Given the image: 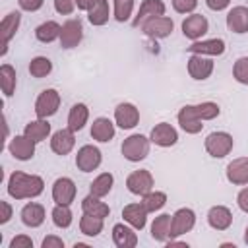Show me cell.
<instances>
[{
  "mask_svg": "<svg viewBox=\"0 0 248 248\" xmlns=\"http://www.w3.org/2000/svg\"><path fill=\"white\" fill-rule=\"evenodd\" d=\"M45 190V180L39 174H27L16 170L8 178V194L14 200H31L41 196Z\"/></svg>",
  "mask_w": 248,
  "mask_h": 248,
  "instance_id": "obj_1",
  "label": "cell"
},
{
  "mask_svg": "<svg viewBox=\"0 0 248 248\" xmlns=\"http://www.w3.org/2000/svg\"><path fill=\"white\" fill-rule=\"evenodd\" d=\"M149 143H151V140L145 138L143 134H132L122 141L120 151H122L126 161L140 163L149 155Z\"/></svg>",
  "mask_w": 248,
  "mask_h": 248,
  "instance_id": "obj_2",
  "label": "cell"
},
{
  "mask_svg": "<svg viewBox=\"0 0 248 248\" xmlns=\"http://www.w3.org/2000/svg\"><path fill=\"white\" fill-rule=\"evenodd\" d=\"M232 145H234V140H232V136L229 132H211V134L205 136V141H203L205 151L213 159L227 157L232 151Z\"/></svg>",
  "mask_w": 248,
  "mask_h": 248,
  "instance_id": "obj_3",
  "label": "cell"
},
{
  "mask_svg": "<svg viewBox=\"0 0 248 248\" xmlns=\"http://www.w3.org/2000/svg\"><path fill=\"white\" fill-rule=\"evenodd\" d=\"M60 108V93L52 87L43 89L35 101V114L37 118H48L52 114H56Z\"/></svg>",
  "mask_w": 248,
  "mask_h": 248,
  "instance_id": "obj_4",
  "label": "cell"
},
{
  "mask_svg": "<svg viewBox=\"0 0 248 248\" xmlns=\"http://www.w3.org/2000/svg\"><path fill=\"white\" fill-rule=\"evenodd\" d=\"M103 163V153L97 145H81L76 153V167L81 172H93L99 169V165Z\"/></svg>",
  "mask_w": 248,
  "mask_h": 248,
  "instance_id": "obj_5",
  "label": "cell"
},
{
  "mask_svg": "<svg viewBox=\"0 0 248 248\" xmlns=\"http://www.w3.org/2000/svg\"><path fill=\"white\" fill-rule=\"evenodd\" d=\"M155 186V180H153V174L145 169H138V170H132L126 178V188L136 194V196H143L147 192H151Z\"/></svg>",
  "mask_w": 248,
  "mask_h": 248,
  "instance_id": "obj_6",
  "label": "cell"
},
{
  "mask_svg": "<svg viewBox=\"0 0 248 248\" xmlns=\"http://www.w3.org/2000/svg\"><path fill=\"white\" fill-rule=\"evenodd\" d=\"M196 225V213L190 207H180L172 213V223H170V240L174 236L186 234L194 229Z\"/></svg>",
  "mask_w": 248,
  "mask_h": 248,
  "instance_id": "obj_7",
  "label": "cell"
},
{
  "mask_svg": "<svg viewBox=\"0 0 248 248\" xmlns=\"http://www.w3.org/2000/svg\"><path fill=\"white\" fill-rule=\"evenodd\" d=\"M81 39H83V25L79 19L72 17L62 23V31H60V39H58L62 48H74L81 43Z\"/></svg>",
  "mask_w": 248,
  "mask_h": 248,
  "instance_id": "obj_8",
  "label": "cell"
},
{
  "mask_svg": "<svg viewBox=\"0 0 248 248\" xmlns=\"http://www.w3.org/2000/svg\"><path fill=\"white\" fill-rule=\"evenodd\" d=\"M140 29H141L143 35H147L149 39H165V37H169V35L172 33L174 21H172L170 17H167V16H159V17H153V19L145 21Z\"/></svg>",
  "mask_w": 248,
  "mask_h": 248,
  "instance_id": "obj_9",
  "label": "cell"
},
{
  "mask_svg": "<svg viewBox=\"0 0 248 248\" xmlns=\"http://www.w3.org/2000/svg\"><path fill=\"white\" fill-rule=\"evenodd\" d=\"M140 122V108L132 103H120L114 108V124L122 130H132Z\"/></svg>",
  "mask_w": 248,
  "mask_h": 248,
  "instance_id": "obj_10",
  "label": "cell"
},
{
  "mask_svg": "<svg viewBox=\"0 0 248 248\" xmlns=\"http://www.w3.org/2000/svg\"><path fill=\"white\" fill-rule=\"evenodd\" d=\"M165 10H167V6H165L163 0H143L140 4L138 14L132 19V25L134 27H141L145 21H149L153 17H159V16H165Z\"/></svg>",
  "mask_w": 248,
  "mask_h": 248,
  "instance_id": "obj_11",
  "label": "cell"
},
{
  "mask_svg": "<svg viewBox=\"0 0 248 248\" xmlns=\"http://www.w3.org/2000/svg\"><path fill=\"white\" fill-rule=\"evenodd\" d=\"M8 151L17 161H29L35 155V141L31 138H27L25 134L14 136L10 140V143H8Z\"/></svg>",
  "mask_w": 248,
  "mask_h": 248,
  "instance_id": "obj_12",
  "label": "cell"
},
{
  "mask_svg": "<svg viewBox=\"0 0 248 248\" xmlns=\"http://www.w3.org/2000/svg\"><path fill=\"white\" fill-rule=\"evenodd\" d=\"M76 192H78V188H76L74 180L68 178V176H60L52 184V200H54V203L70 205L76 200Z\"/></svg>",
  "mask_w": 248,
  "mask_h": 248,
  "instance_id": "obj_13",
  "label": "cell"
},
{
  "mask_svg": "<svg viewBox=\"0 0 248 248\" xmlns=\"http://www.w3.org/2000/svg\"><path fill=\"white\" fill-rule=\"evenodd\" d=\"M207 29H209V23H207L205 16H202V14H192V16H188L182 21V33L192 43L194 41H200L207 33Z\"/></svg>",
  "mask_w": 248,
  "mask_h": 248,
  "instance_id": "obj_14",
  "label": "cell"
},
{
  "mask_svg": "<svg viewBox=\"0 0 248 248\" xmlns=\"http://www.w3.org/2000/svg\"><path fill=\"white\" fill-rule=\"evenodd\" d=\"M74 145H76V132L70 128H60L50 136V149L60 157L68 155L74 149Z\"/></svg>",
  "mask_w": 248,
  "mask_h": 248,
  "instance_id": "obj_15",
  "label": "cell"
},
{
  "mask_svg": "<svg viewBox=\"0 0 248 248\" xmlns=\"http://www.w3.org/2000/svg\"><path fill=\"white\" fill-rule=\"evenodd\" d=\"M213 66H215L213 60L203 54H192L188 58V74L192 79H198V81L207 79L213 74Z\"/></svg>",
  "mask_w": 248,
  "mask_h": 248,
  "instance_id": "obj_16",
  "label": "cell"
},
{
  "mask_svg": "<svg viewBox=\"0 0 248 248\" xmlns=\"http://www.w3.org/2000/svg\"><path fill=\"white\" fill-rule=\"evenodd\" d=\"M149 140H151V143H155L159 147H170L178 141V132L169 122H159V124L153 126V130L149 134Z\"/></svg>",
  "mask_w": 248,
  "mask_h": 248,
  "instance_id": "obj_17",
  "label": "cell"
},
{
  "mask_svg": "<svg viewBox=\"0 0 248 248\" xmlns=\"http://www.w3.org/2000/svg\"><path fill=\"white\" fill-rule=\"evenodd\" d=\"M225 174H227V180L234 186H244L248 184V157H238V159H232L227 169H225Z\"/></svg>",
  "mask_w": 248,
  "mask_h": 248,
  "instance_id": "obj_18",
  "label": "cell"
},
{
  "mask_svg": "<svg viewBox=\"0 0 248 248\" xmlns=\"http://www.w3.org/2000/svg\"><path fill=\"white\" fill-rule=\"evenodd\" d=\"M19 23H21V14H19V12H10V14L4 16V19L0 21V35H2V50H0V54H2V56L8 52V43H10V39L17 33Z\"/></svg>",
  "mask_w": 248,
  "mask_h": 248,
  "instance_id": "obj_19",
  "label": "cell"
},
{
  "mask_svg": "<svg viewBox=\"0 0 248 248\" xmlns=\"http://www.w3.org/2000/svg\"><path fill=\"white\" fill-rule=\"evenodd\" d=\"M227 45L223 39H205V41H194L188 46L190 54H203V56H221L225 52Z\"/></svg>",
  "mask_w": 248,
  "mask_h": 248,
  "instance_id": "obj_20",
  "label": "cell"
},
{
  "mask_svg": "<svg viewBox=\"0 0 248 248\" xmlns=\"http://www.w3.org/2000/svg\"><path fill=\"white\" fill-rule=\"evenodd\" d=\"M178 124L180 128L186 132V134H200L202 128H203V120H200V116L196 114V108L194 105H184L180 110H178Z\"/></svg>",
  "mask_w": 248,
  "mask_h": 248,
  "instance_id": "obj_21",
  "label": "cell"
},
{
  "mask_svg": "<svg viewBox=\"0 0 248 248\" xmlns=\"http://www.w3.org/2000/svg\"><path fill=\"white\" fill-rule=\"evenodd\" d=\"M116 134V128H114V122L107 116H99L93 120L91 124V138L99 143H108Z\"/></svg>",
  "mask_w": 248,
  "mask_h": 248,
  "instance_id": "obj_22",
  "label": "cell"
},
{
  "mask_svg": "<svg viewBox=\"0 0 248 248\" xmlns=\"http://www.w3.org/2000/svg\"><path fill=\"white\" fill-rule=\"evenodd\" d=\"M227 27L229 31L242 35L248 33V8L246 6H234L227 14Z\"/></svg>",
  "mask_w": 248,
  "mask_h": 248,
  "instance_id": "obj_23",
  "label": "cell"
},
{
  "mask_svg": "<svg viewBox=\"0 0 248 248\" xmlns=\"http://www.w3.org/2000/svg\"><path fill=\"white\" fill-rule=\"evenodd\" d=\"M122 217L128 225H132L136 231H141L147 225V209L143 207V203H128L122 209Z\"/></svg>",
  "mask_w": 248,
  "mask_h": 248,
  "instance_id": "obj_24",
  "label": "cell"
},
{
  "mask_svg": "<svg viewBox=\"0 0 248 248\" xmlns=\"http://www.w3.org/2000/svg\"><path fill=\"white\" fill-rule=\"evenodd\" d=\"M207 223L215 231H227L232 225V213L225 205H213L207 211Z\"/></svg>",
  "mask_w": 248,
  "mask_h": 248,
  "instance_id": "obj_25",
  "label": "cell"
},
{
  "mask_svg": "<svg viewBox=\"0 0 248 248\" xmlns=\"http://www.w3.org/2000/svg\"><path fill=\"white\" fill-rule=\"evenodd\" d=\"M112 242L118 248H134L138 244V234H136V231H134L132 225L116 223L112 227Z\"/></svg>",
  "mask_w": 248,
  "mask_h": 248,
  "instance_id": "obj_26",
  "label": "cell"
},
{
  "mask_svg": "<svg viewBox=\"0 0 248 248\" xmlns=\"http://www.w3.org/2000/svg\"><path fill=\"white\" fill-rule=\"evenodd\" d=\"M45 217H46L45 207H43L41 203H37V202H29V203H25L23 209H21V223H23L25 227L37 229V227H41V225L45 223Z\"/></svg>",
  "mask_w": 248,
  "mask_h": 248,
  "instance_id": "obj_27",
  "label": "cell"
},
{
  "mask_svg": "<svg viewBox=\"0 0 248 248\" xmlns=\"http://www.w3.org/2000/svg\"><path fill=\"white\" fill-rule=\"evenodd\" d=\"M23 134H25L27 138H31L35 143L45 141V140L50 136V124H48V120H46V118L31 120V122H27V124H25Z\"/></svg>",
  "mask_w": 248,
  "mask_h": 248,
  "instance_id": "obj_28",
  "label": "cell"
},
{
  "mask_svg": "<svg viewBox=\"0 0 248 248\" xmlns=\"http://www.w3.org/2000/svg\"><path fill=\"white\" fill-rule=\"evenodd\" d=\"M170 223L172 215L169 213H161L159 217H155L151 223V238L157 242H167L170 238Z\"/></svg>",
  "mask_w": 248,
  "mask_h": 248,
  "instance_id": "obj_29",
  "label": "cell"
},
{
  "mask_svg": "<svg viewBox=\"0 0 248 248\" xmlns=\"http://www.w3.org/2000/svg\"><path fill=\"white\" fill-rule=\"evenodd\" d=\"M110 17V8H108V0H95L91 4V8L87 10V19L91 25L101 27L108 21Z\"/></svg>",
  "mask_w": 248,
  "mask_h": 248,
  "instance_id": "obj_30",
  "label": "cell"
},
{
  "mask_svg": "<svg viewBox=\"0 0 248 248\" xmlns=\"http://www.w3.org/2000/svg\"><path fill=\"white\" fill-rule=\"evenodd\" d=\"M89 120V108L83 103H76L68 112V128L74 132H79Z\"/></svg>",
  "mask_w": 248,
  "mask_h": 248,
  "instance_id": "obj_31",
  "label": "cell"
},
{
  "mask_svg": "<svg viewBox=\"0 0 248 248\" xmlns=\"http://www.w3.org/2000/svg\"><path fill=\"white\" fill-rule=\"evenodd\" d=\"M81 209H83V213H89V215H95V217H108V213H110V207L99 198V196H93V194H89V196H85L83 200H81Z\"/></svg>",
  "mask_w": 248,
  "mask_h": 248,
  "instance_id": "obj_32",
  "label": "cell"
},
{
  "mask_svg": "<svg viewBox=\"0 0 248 248\" xmlns=\"http://www.w3.org/2000/svg\"><path fill=\"white\" fill-rule=\"evenodd\" d=\"M60 31H62V25L56 23L54 19H48V21L41 23V25L35 29V37H37V41H41V43H52V41L60 39Z\"/></svg>",
  "mask_w": 248,
  "mask_h": 248,
  "instance_id": "obj_33",
  "label": "cell"
},
{
  "mask_svg": "<svg viewBox=\"0 0 248 248\" xmlns=\"http://www.w3.org/2000/svg\"><path fill=\"white\" fill-rule=\"evenodd\" d=\"M16 83H17V76H16V68L10 64H2L0 66V87L4 97H12L16 91Z\"/></svg>",
  "mask_w": 248,
  "mask_h": 248,
  "instance_id": "obj_34",
  "label": "cell"
},
{
  "mask_svg": "<svg viewBox=\"0 0 248 248\" xmlns=\"http://www.w3.org/2000/svg\"><path fill=\"white\" fill-rule=\"evenodd\" d=\"M103 225H105L103 217H95L89 213H83L79 219V231L85 236H99L103 232Z\"/></svg>",
  "mask_w": 248,
  "mask_h": 248,
  "instance_id": "obj_35",
  "label": "cell"
},
{
  "mask_svg": "<svg viewBox=\"0 0 248 248\" xmlns=\"http://www.w3.org/2000/svg\"><path fill=\"white\" fill-rule=\"evenodd\" d=\"M112 184H114V176H112L110 172H101V174L95 176L93 182L89 184V194L99 196V198H105V196L112 190Z\"/></svg>",
  "mask_w": 248,
  "mask_h": 248,
  "instance_id": "obj_36",
  "label": "cell"
},
{
  "mask_svg": "<svg viewBox=\"0 0 248 248\" xmlns=\"http://www.w3.org/2000/svg\"><path fill=\"white\" fill-rule=\"evenodd\" d=\"M141 203L147 209V213H155V211H159V209L165 207L167 194L165 192H159V190H151V192H147V194L141 196Z\"/></svg>",
  "mask_w": 248,
  "mask_h": 248,
  "instance_id": "obj_37",
  "label": "cell"
},
{
  "mask_svg": "<svg viewBox=\"0 0 248 248\" xmlns=\"http://www.w3.org/2000/svg\"><path fill=\"white\" fill-rule=\"evenodd\" d=\"M50 217H52V223L58 227V229H68L74 221V213L70 209V205H62V203H56L50 211Z\"/></svg>",
  "mask_w": 248,
  "mask_h": 248,
  "instance_id": "obj_38",
  "label": "cell"
},
{
  "mask_svg": "<svg viewBox=\"0 0 248 248\" xmlns=\"http://www.w3.org/2000/svg\"><path fill=\"white\" fill-rule=\"evenodd\" d=\"M50 72H52V62L46 56H35V58H31V62H29V74L33 78L41 79V78H46Z\"/></svg>",
  "mask_w": 248,
  "mask_h": 248,
  "instance_id": "obj_39",
  "label": "cell"
},
{
  "mask_svg": "<svg viewBox=\"0 0 248 248\" xmlns=\"http://www.w3.org/2000/svg\"><path fill=\"white\" fill-rule=\"evenodd\" d=\"M134 12V0H112V16L116 21L124 23L132 17Z\"/></svg>",
  "mask_w": 248,
  "mask_h": 248,
  "instance_id": "obj_40",
  "label": "cell"
},
{
  "mask_svg": "<svg viewBox=\"0 0 248 248\" xmlns=\"http://www.w3.org/2000/svg\"><path fill=\"white\" fill-rule=\"evenodd\" d=\"M194 108H196V114L200 116V120H213V118H217L219 112H221L219 105L213 103V101H203V103H200V105H194Z\"/></svg>",
  "mask_w": 248,
  "mask_h": 248,
  "instance_id": "obj_41",
  "label": "cell"
},
{
  "mask_svg": "<svg viewBox=\"0 0 248 248\" xmlns=\"http://www.w3.org/2000/svg\"><path fill=\"white\" fill-rule=\"evenodd\" d=\"M232 78L242 83V85H248V56H240L234 66H232Z\"/></svg>",
  "mask_w": 248,
  "mask_h": 248,
  "instance_id": "obj_42",
  "label": "cell"
},
{
  "mask_svg": "<svg viewBox=\"0 0 248 248\" xmlns=\"http://www.w3.org/2000/svg\"><path fill=\"white\" fill-rule=\"evenodd\" d=\"M198 6V0H172V8L178 14H192Z\"/></svg>",
  "mask_w": 248,
  "mask_h": 248,
  "instance_id": "obj_43",
  "label": "cell"
},
{
  "mask_svg": "<svg viewBox=\"0 0 248 248\" xmlns=\"http://www.w3.org/2000/svg\"><path fill=\"white\" fill-rule=\"evenodd\" d=\"M76 8V0H54V10L62 16H70Z\"/></svg>",
  "mask_w": 248,
  "mask_h": 248,
  "instance_id": "obj_44",
  "label": "cell"
},
{
  "mask_svg": "<svg viewBox=\"0 0 248 248\" xmlns=\"http://www.w3.org/2000/svg\"><path fill=\"white\" fill-rule=\"evenodd\" d=\"M10 248H33V240L27 234H17L12 238Z\"/></svg>",
  "mask_w": 248,
  "mask_h": 248,
  "instance_id": "obj_45",
  "label": "cell"
},
{
  "mask_svg": "<svg viewBox=\"0 0 248 248\" xmlns=\"http://www.w3.org/2000/svg\"><path fill=\"white\" fill-rule=\"evenodd\" d=\"M43 4H45V0H17V6L23 12H37L43 8Z\"/></svg>",
  "mask_w": 248,
  "mask_h": 248,
  "instance_id": "obj_46",
  "label": "cell"
},
{
  "mask_svg": "<svg viewBox=\"0 0 248 248\" xmlns=\"http://www.w3.org/2000/svg\"><path fill=\"white\" fill-rule=\"evenodd\" d=\"M41 246H43V248H64V240H62L60 236H56V234H48V236L43 240Z\"/></svg>",
  "mask_w": 248,
  "mask_h": 248,
  "instance_id": "obj_47",
  "label": "cell"
},
{
  "mask_svg": "<svg viewBox=\"0 0 248 248\" xmlns=\"http://www.w3.org/2000/svg\"><path fill=\"white\" fill-rule=\"evenodd\" d=\"M205 6L213 12H223L225 8L231 6V0H205Z\"/></svg>",
  "mask_w": 248,
  "mask_h": 248,
  "instance_id": "obj_48",
  "label": "cell"
},
{
  "mask_svg": "<svg viewBox=\"0 0 248 248\" xmlns=\"http://www.w3.org/2000/svg\"><path fill=\"white\" fill-rule=\"evenodd\" d=\"M236 205H238L244 213H248V188H242V190L236 194Z\"/></svg>",
  "mask_w": 248,
  "mask_h": 248,
  "instance_id": "obj_49",
  "label": "cell"
},
{
  "mask_svg": "<svg viewBox=\"0 0 248 248\" xmlns=\"http://www.w3.org/2000/svg\"><path fill=\"white\" fill-rule=\"evenodd\" d=\"M0 209H2V215H0V223L4 225V223H8L10 219H12V205L8 203V202H0Z\"/></svg>",
  "mask_w": 248,
  "mask_h": 248,
  "instance_id": "obj_50",
  "label": "cell"
},
{
  "mask_svg": "<svg viewBox=\"0 0 248 248\" xmlns=\"http://www.w3.org/2000/svg\"><path fill=\"white\" fill-rule=\"evenodd\" d=\"M95 0H76V6H78V10H83V12H87L89 8H91V4H93Z\"/></svg>",
  "mask_w": 248,
  "mask_h": 248,
  "instance_id": "obj_51",
  "label": "cell"
},
{
  "mask_svg": "<svg viewBox=\"0 0 248 248\" xmlns=\"http://www.w3.org/2000/svg\"><path fill=\"white\" fill-rule=\"evenodd\" d=\"M244 242L248 244V227H246V231H244Z\"/></svg>",
  "mask_w": 248,
  "mask_h": 248,
  "instance_id": "obj_52",
  "label": "cell"
}]
</instances>
